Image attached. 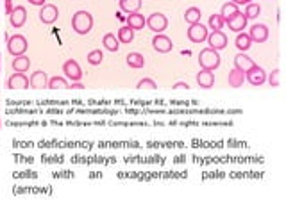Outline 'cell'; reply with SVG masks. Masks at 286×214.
Instances as JSON below:
<instances>
[{
    "instance_id": "obj_20",
    "label": "cell",
    "mask_w": 286,
    "mask_h": 214,
    "mask_svg": "<svg viewBox=\"0 0 286 214\" xmlns=\"http://www.w3.org/2000/svg\"><path fill=\"white\" fill-rule=\"evenodd\" d=\"M29 66H31V59H29L27 56H18V57H14V61H13V70L14 72H20V74H25V72L29 70Z\"/></svg>"
},
{
    "instance_id": "obj_37",
    "label": "cell",
    "mask_w": 286,
    "mask_h": 214,
    "mask_svg": "<svg viewBox=\"0 0 286 214\" xmlns=\"http://www.w3.org/2000/svg\"><path fill=\"white\" fill-rule=\"evenodd\" d=\"M172 88H173V89H181V88H188V84H186V82H177V84H175V86H172Z\"/></svg>"
},
{
    "instance_id": "obj_31",
    "label": "cell",
    "mask_w": 286,
    "mask_h": 214,
    "mask_svg": "<svg viewBox=\"0 0 286 214\" xmlns=\"http://www.w3.org/2000/svg\"><path fill=\"white\" fill-rule=\"evenodd\" d=\"M209 29H211V31H222L224 29V18H222V14H211V16H209Z\"/></svg>"
},
{
    "instance_id": "obj_21",
    "label": "cell",
    "mask_w": 286,
    "mask_h": 214,
    "mask_svg": "<svg viewBox=\"0 0 286 214\" xmlns=\"http://www.w3.org/2000/svg\"><path fill=\"white\" fill-rule=\"evenodd\" d=\"M236 49L240 50V52H247L249 49L252 46V39L249 38V34H245V32H238L236 36Z\"/></svg>"
},
{
    "instance_id": "obj_16",
    "label": "cell",
    "mask_w": 286,
    "mask_h": 214,
    "mask_svg": "<svg viewBox=\"0 0 286 214\" xmlns=\"http://www.w3.org/2000/svg\"><path fill=\"white\" fill-rule=\"evenodd\" d=\"M254 64H256L254 61H252L249 56H245L244 52H240L236 57H234V68H236V70H240V72H244V74H247V72L251 70Z\"/></svg>"
},
{
    "instance_id": "obj_25",
    "label": "cell",
    "mask_w": 286,
    "mask_h": 214,
    "mask_svg": "<svg viewBox=\"0 0 286 214\" xmlns=\"http://www.w3.org/2000/svg\"><path fill=\"white\" fill-rule=\"evenodd\" d=\"M118 41L120 43H125V45H129V43L135 39V31L133 29H129L127 25H124V27H120L118 29Z\"/></svg>"
},
{
    "instance_id": "obj_8",
    "label": "cell",
    "mask_w": 286,
    "mask_h": 214,
    "mask_svg": "<svg viewBox=\"0 0 286 214\" xmlns=\"http://www.w3.org/2000/svg\"><path fill=\"white\" fill-rule=\"evenodd\" d=\"M152 46H154L156 52L168 54L170 50L173 49V43H172V39H170L168 36H165L161 32V34H156L154 38H152Z\"/></svg>"
},
{
    "instance_id": "obj_34",
    "label": "cell",
    "mask_w": 286,
    "mask_h": 214,
    "mask_svg": "<svg viewBox=\"0 0 286 214\" xmlns=\"http://www.w3.org/2000/svg\"><path fill=\"white\" fill-rule=\"evenodd\" d=\"M13 2L11 0H6V14H11V11H13Z\"/></svg>"
},
{
    "instance_id": "obj_17",
    "label": "cell",
    "mask_w": 286,
    "mask_h": 214,
    "mask_svg": "<svg viewBox=\"0 0 286 214\" xmlns=\"http://www.w3.org/2000/svg\"><path fill=\"white\" fill-rule=\"evenodd\" d=\"M29 82H31V88L43 89V88H47V84H49V77H47V74L43 70H38V72H34V74L31 75Z\"/></svg>"
},
{
    "instance_id": "obj_3",
    "label": "cell",
    "mask_w": 286,
    "mask_h": 214,
    "mask_svg": "<svg viewBox=\"0 0 286 214\" xmlns=\"http://www.w3.org/2000/svg\"><path fill=\"white\" fill-rule=\"evenodd\" d=\"M27 39H25V36L21 34H14V36H9L7 38V50H9L11 56L18 57V56H24L25 52H27Z\"/></svg>"
},
{
    "instance_id": "obj_19",
    "label": "cell",
    "mask_w": 286,
    "mask_h": 214,
    "mask_svg": "<svg viewBox=\"0 0 286 214\" xmlns=\"http://www.w3.org/2000/svg\"><path fill=\"white\" fill-rule=\"evenodd\" d=\"M118 6L124 13H138L140 7H142V0H118Z\"/></svg>"
},
{
    "instance_id": "obj_11",
    "label": "cell",
    "mask_w": 286,
    "mask_h": 214,
    "mask_svg": "<svg viewBox=\"0 0 286 214\" xmlns=\"http://www.w3.org/2000/svg\"><path fill=\"white\" fill-rule=\"evenodd\" d=\"M249 38L254 43H265L269 39V27L263 23H254L249 29Z\"/></svg>"
},
{
    "instance_id": "obj_26",
    "label": "cell",
    "mask_w": 286,
    "mask_h": 214,
    "mask_svg": "<svg viewBox=\"0 0 286 214\" xmlns=\"http://www.w3.org/2000/svg\"><path fill=\"white\" fill-rule=\"evenodd\" d=\"M202 18V13L199 7H188L186 13H184V20H186V23H197V21H201Z\"/></svg>"
},
{
    "instance_id": "obj_14",
    "label": "cell",
    "mask_w": 286,
    "mask_h": 214,
    "mask_svg": "<svg viewBox=\"0 0 286 214\" xmlns=\"http://www.w3.org/2000/svg\"><path fill=\"white\" fill-rule=\"evenodd\" d=\"M247 21H249V20L245 18V14L240 11V13H236L233 18H231V20L224 21V23H226L227 27H229V31H233V32H241L245 27H247Z\"/></svg>"
},
{
    "instance_id": "obj_24",
    "label": "cell",
    "mask_w": 286,
    "mask_h": 214,
    "mask_svg": "<svg viewBox=\"0 0 286 214\" xmlns=\"http://www.w3.org/2000/svg\"><path fill=\"white\" fill-rule=\"evenodd\" d=\"M102 43H104V46H106V50H109V52H118V49H120V41H118V38H115V34H111V32H107V34L104 36Z\"/></svg>"
},
{
    "instance_id": "obj_27",
    "label": "cell",
    "mask_w": 286,
    "mask_h": 214,
    "mask_svg": "<svg viewBox=\"0 0 286 214\" xmlns=\"http://www.w3.org/2000/svg\"><path fill=\"white\" fill-rule=\"evenodd\" d=\"M47 88H50V89H70V84H68V81L64 77H52V79H49Z\"/></svg>"
},
{
    "instance_id": "obj_4",
    "label": "cell",
    "mask_w": 286,
    "mask_h": 214,
    "mask_svg": "<svg viewBox=\"0 0 286 214\" xmlns=\"http://www.w3.org/2000/svg\"><path fill=\"white\" fill-rule=\"evenodd\" d=\"M145 25H147L152 32H156V34H161V32L166 31V27H168V18L163 13H152L150 16L147 18Z\"/></svg>"
},
{
    "instance_id": "obj_32",
    "label": "cell",
    "mask_w": 286,
    "mask_h": 214,
    "mask_svg": "<svg viewBox=\"0 0 286 214\" xmlns=\"http://www.w3.org/2000/svg\"><path fill=\"white\" fill-rule=\"evenodd\" d=\"M136 88H140V89H156L158 88V84H156L152 79H148V77H145V79H140L138 81V84H136Z\"/></svg>"
},
{
    "instance_id": "obj_2",
    "label": "cell",
    "mask_w": 286,
    "mask_h": 214,
    "mask_svg": "<svg viewBox=\"0 0 286 214\" xmlns=\"http://www.w3.org/2000/svg\"><path fill=\"white\" fill-rule=\"evenodd\" d=\"M220 63H222V59H220V54L218 50L215 49H204L201 50V54H199V64H201V68H204V70H216V68L220 66Z\"/></svg>"
},
{
    "instance_id": "obj_1",
    "label": "cell",
    "mask_w": 286,
    "mask_h": 214,
    "mask_svg": "<svg viewBox=\"0 0 286 214\" xmlns=\"http://www.w3.org/2000/svg\"><path fill=\"white\" fill-rule=\"evenodd\" d=\"M72 29L81 36L88 34V32L93 29L92 13H88V11H77V13L72 16Z\"/></svg>"
},
{
    "instance_id": "obj_7",
    "label": "cell",
    "mask_w": 286,
    "mask_h": 214,
    "mask_svg": "<svg viewBox=\"0 0 286 214\" xmlns=\"http://www.w3.org/2000/svg\"><path fill=\"white\" fill-rule=\"evenodd\" d=\"M7 89H27L31 88V82H29L27 75L20 74V72H14L9 79H7Z\"/></svg>"
},
{
    "instance_id": "obj_15",
    "label": "cell",
    "mask_w": 286,
    "mask_h": 214,
    "mask_svg": "<svg viewBox=\"0 0 286 214\" xmlns=\"http://www.w3.org/2000/svg\"><path fill=\"white\" fill-rule=\"evenodd\" d=\"M197 84L201 86L202 89H209L215 86V74L211 70H204L201 68V72L197 74Z\"/></svg>"
},
{
    "instance_id": "obj_6",
    "label": "cell",
    "mask_w": 286,
    "mask_h": 214,
    "mask_svg": "<svg viewBox=\"0 0 286 214\" xmlns=\"http://www.w3.org/2000/svg\"><path fill=\"white\" fill-rule=\"evenodd\" d=\"M63 74H64V77L70 79L72 82H79L82 79L81 66H79V63L74 59H68L67 63L63 64Z\"/></svg>"
},
{
    "instance_id": "obj_38",
    "label": "cell",
    "mask_w": 286,
    "mask_h": 214,
    "mask_svg": "<svg viewBox=\"0 0 286 214\" xmlns=\"http://www.w3.org/2000/svg\"><path fill=\"white\" fill-rule=\"evenodd\" d=\"M72 88H74V89H82L84 86H82L81 82H74V84H70V89H72Z\"/></svg>"
},
{
    "instance_id": "obj_5",
    "label": "cell",
    "mask_w": 286,
    "mask_h": 214,
    "mask_svg": "<svg viewBox=\"0 0 286 214\" xmlns=\"http://www.w3.org/2000/svg\"><path fill=\"white\" fill-rule=\"evenodd\" d=\"M208 27H206L204 23H201V21H197V23H191L190 29H188V39H190L191 43H202L206 41V38H208Z\"/></svg>"
},
{
    "instance_id": "obj_40",
    "label": "cell",
    "mask_w": 286,
    "mask_h": 214,
    "mask_svg": "<svg viewBox=\"0 0 286 214\" xmlns=\"http://www.w3.org/2000/svg\"><path fill=\"white\" fill-rule=\"evenodd\" d=\"M0 127H2V120H0Z\"/></svg>"
},
{
    "instance_id": "obj_12",
    "label": "cell",
    "mask_w": 286,
    "mask_h": 214,
    "mask_svg": "<svg viewBox=\"0 0 286 214\" xmlns=\"http://www.w3.org/2000/svg\"><path fill=\"white\" fill-rule=\"evenodd\" d=\"M245 81H249L252 86H261L263 82L267 81L265 70H263L261 66H258V64H254V66H252L251 70L245 74Z\"/></svg>"
},
{
    "instance_id": "obj_28",
    "label": "cell",
    "mask_w": 286,
    "mask_h": 214,
    "mask_svg": "<svg viewBox=\"0 0 286 214\" xmlns=\"http://www.w3.org/2000/svg\"><path fill=\"white\" fill-rule=\"evenodd\" d=\"M127 64L131 68H143L145 66V57L140 52H131L127 56Z\"/></svg>"
},
{
    "instance_id": "obj_13",
    "label": "cell",
    "mask_w": 286,
    "mask_h": 214,
    "mask_svg": "<svg viewBox=\"0 0 286 214\" xmlns=\"http://www.w3.org/2000/svg\"><path fill=\"white\" fill-rule=\"evenodd\" d=\"M25 21H27V11H25L24 6H16L9 14V23L14 29H20L25 25Z\"/></svg>"
},
{
    "instance_id": "obj_39",
    "label": "cell",
    "mask_w": 286,
    "mask_h": 214,
    "mask_svg": "<svg viewBox=\"0 0 286 214\" xmlns=\"http://www.w3.org/2000/svg\"><path fill=\"white\" fill-rule=\"evenodd\" d=\"M0 68H2V56H0Z\"/></svg>"
},
{
    "instance_id": "obj_10",
    "label": "cell",
    "mask_w": 286,
    "mask_h": 214,
    "mask_svg": "<svg viewBox=\"0 0 286 214\" xmlns=\"http://www.w3.org/2000/svg\"><path fill=\"white\" fill-rule=\"evenodd\" d=\"M206 41H208L209 49L224 50L227 46V36L222 31H211V34H208V38H206Z\"/></svg>"
},
{
    "instance_id": "obj_29",
    "label": "cell",
    "mask_w": 286,
    "mask_h": 214,
    "mask_svg": "<svg viewBox=\"0 0 286 214\" xmlns=\"http://www.w3.org/2000/svg\"><path fill=\"white\" fill-rule=\"evenodd\" d=\"M244 14H245V18H247V20H254V18H258L259 14H261V6H259V4H254V2L247 4Z\"/></svg>"
},
{
    "instance_id": "obj_23",
    "label": "cell",
    "mask_w": 286,
    "mask_h": 214,
    "mask_svg": "<svg viewBox=\"0 0 286 214\" xmlns=\"http://www.w3.org/2000/svg\"><path fill=\"white\" fill-rule=\"evenodd\" d=\"M236 13H240V7H238L236 4H233V2H227V4H224V6H222V9H220V14H222L224 21L231 20V18H233Z\"/></svg>"
},
{
    "instance_id": "obj_22",
    "label": "cell",
    "mask_w": 286,
    "mask_h": 214,
    "mask_svg": "<svg viewBox=\"0 0 286 214\" xmlns=\"http://www.w3.org/2000/svg\"><path fill=\"white\" fill-rule=\"evenodd\" d=\"M244 82H245L244 72L236 70V68L229 72V86L231 88H240V86H244Z\"/></svg>"
},
{
    "instance_id": "obj_33",
    "label": "cell",
    "mask_w": 286,
    "mask_h": 214,
    "mask_svg": "<svg viewBox=\"0 0 286 214\" xmlns=\"http://www.w3.org/2000/svg\"><path fill=\"white\" fill-rule=\"evenodd\" d=\"M279 75H281L279 70H274L272 74H270L269 82H270V86H272V88H277V86H279Z\"/></svg>"
},
{
    "instance_id": "obj_35",
    "label": "cell",
    "mask_w": 286,
    "mask_h": 214,
    "mask_svg": "<svg viewBox=\"0 0 286 214\" xmlns=\"http://www.w3.org/2000/svg\"><path fill=\"white\" fill-rule=\"evenodd\" d=\"M29 4H32V6H45L47 4V0H29Z\"/></svg>"
},
{
    "instance_id": "obj_18",
    "label": "cell",
    "mask_w": 286,
    "mask_h": 214,
    "mask_svg": "<svg viewBox=\"0 0 286 214\" xmlns=\"http://www.w3.org/2000/svg\"><path fill=\"white\" fill-rule=\"evenodd\" d=\"M145 21H147V18L140 11L138 13H131L127 16V27L133 29V31H140V29L145 27Z\"/></svg>"
},
{
    "instance_id": "obj_36",
    "label": "cell",
    "mask_w": 286,
    "mask_h": 214,
    "mask_svg": "<svg viewBox=\"0 0 286 214\" xmlns=\"http://www.w3.org/2000/svg\"><path fill=\"white\" fill-rule=\"evenodd\" d=\"M231 2L236 4V6H244V4H245V6H247V4H251L252 0H231Z\"/></svg>"
},
{
    "instance_id": "obj_30",
    "label": "cell",
    "mask_w": 286,
    "mask_h": 214,
    "mask_svg": "<svg viewBox=\"0 0 286 214\" xmlns=\"http://www.w3.org/2000/svg\"><path fill=\"white\" fill-rule=\"evenodd\" d=\"M88 63L92 64V66H99L100 63L104 61V54H102V50L100 49H95V50H92V52L88 54Z\"/></svg>"
},
{
    "instance_id": "obj_9",
    "label": "cell",
    "mask_w": 286,
    "mask_h": 214,
    "mask_svg": "<svg viewBox=\"0 0 286 214\" xmlns=\"http://www.w3.org/2000/svg\"><path fill=\"white\" fill-rule=\"evenodd\" d=\"M57 16H59V9H57V6H54V4H45V6H41V9H39V20L47 25L54 23V21L57 20Z\"/></svg>"
}]
</instances>
